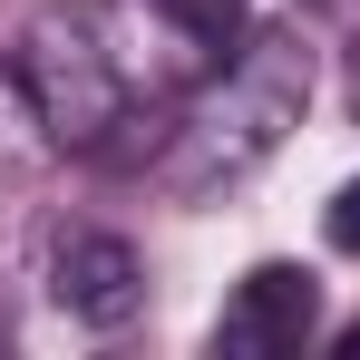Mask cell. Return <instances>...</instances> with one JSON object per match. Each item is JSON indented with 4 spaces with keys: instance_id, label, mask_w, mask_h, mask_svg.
Returning a JSON list of instances; mask_svg holds the SVG:
<instances>
[{
    "instance_id": "3",
    "label": "cell",
    "mask_w": 360,
    "mask_h": 360,
    "mask_svg": "<svg viewBox=\"0 0 360 360\" xmlns=\"http://www.w3.org/2000/svg\"><path fill=\"white\" fill-rule=\"evenodd\" d=\"M49 302H59L68 321H88V331H127V321L146 311V263H136V243L98 234V224L59 234V253H49Z\"/></svg>"
},
{
    "instance_id": "6",
    "label": "cell",
    "mask_w": 360,
    "mask_h": 360,
    "mask_svg": "<svg viewBox=\"0 0 360 360\" xmlns=\"http://www.w3.org/2000/svg\"><path fill=\"white\" fill-rule=\"evenodd\" d=\"M321 224H331V243H341V253H360V176L331 195V214H321Z\"/></svg>"
},
{
    "instance_id": "2",
    "label": "cell",
    "mask_w": 360,
    "mask_h": 360,
    "mask_svg": "<svg viewBox=\"0 0 360 360\" xmlns=\"http://www.w3.org/2000/svg\"><path fill=\"white\" fill-rule=\"evenodd\" d=\"M20 88H30V108H39V127H49V146H108L127 127V78L117 59L98 49V30L88 20H68V10H49V20H30V49H20Z\"/></svg>"
},
{
    "instance_id": "5",
    "label": "cell",
    "mask_w": 360,
    "mask_h": 360,
    "mask_svg": "<svg viewBox=\"0 0 360 360\" xmlns=\"http://www.w3.org/2000/svg\"><path fill=\"white\" fill-rule=\"evenodd\" d=\"M243 10H253V0H166V20H176L185 39H234Z\"/></svg>"
},
{
    "instance_id": "7",
    "label": "cell",
    "mask_w": 360,
    "mask_h": 360,
    "mask_svg": "<svg viewBox=\"0 0 360 360\" xmlns=\"http://www.w3.org/2000/svg\"><path fill=\"white\" fill-rule=\"evenodd\" d=\"M341 88H351V117H360V39H351V68H341Z\"/></svg>"
},
{
    "instance_id": "1",
    "label": "cell",
    "mask_w": 360,
    "mask_h": 360,
    "mask_svg": "<svg viewBox=\"0 0 360 360\" xmlns=\"http://www.w3.org/2000/svg\"><path fill=\"white\" fill-rule=\"evenodd\" d=\"M302 108H311V39L302 30H253L234 59H224V78L176 117V136L156 146L146 176L166 185V195H214V185L253 176L302 127Z\"/></svg>"
},
{
    "instance_id": "4",
    "label": "cell",
    "mask_w": 360,
    "mask_h": 360,
    "mask_svg": "<svg viewBox=\"0 0 360 360\" xmlns=\"http://www.w3.org/2000/svg\"><path fill=\"white\" fill-rule=\"evenodd\" d=\"M311 311H321V283L302 273V263H253L224 302V321H214V360H273V351H302V331H311Z\"/></svg>"
}]
</instances>
